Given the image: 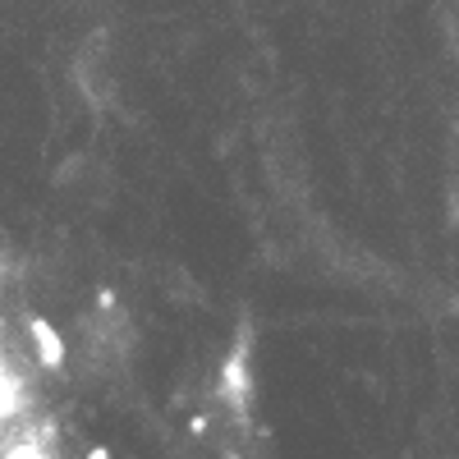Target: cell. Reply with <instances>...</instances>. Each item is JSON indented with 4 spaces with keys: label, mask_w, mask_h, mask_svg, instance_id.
Segmentation results:
<instances>
[{
    "label": "cell",
    "mask_w": 459,
    "mask_h": 459,
    "mask_svg": "<svg viewBox=\"0 0 459 459\" xmlns=\"http://www.w3.org/2000/svg\"><path fill=\"white\" fill-rule=\"evenodd\" d=\"M23 335L28 326L14 313V294L0 266V459H56V423Z\"/></svg>",
    "instance_id": "6da1fadb"
}]
</instances>
